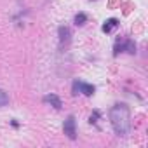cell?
I'll return each instance as SVG.
<instances>
[{
    "label": "cell",
    "mask_w": 148,
    "mask_h": 148,
    "mask_svg": "<svg viewBox=\"0 0 148 148\" xmlns=\"http://www.w3.org/2000/svg\"><path fill=\"white\" fill-rule=\"evenodd\" d=\"M94 91H96V87L92 84H87V82H82V80H73V84H71V94L73 96H79V94L92 96Z\"/></svg>",
    "instance_id": "obj_3"
},
{
    "label": "cell",
    "mask_w": 148,
    "mask_h": 148,
    "mask_svg": "<svg viewBox=\"0 0 148 148\" xmlns=\"http://www.w3.org/2000/svg\"><path fill=\"white\" fill-rule=\"evenodd\" d=\"M110 124L119 138H127L131 132V110L125 103H117L108 112Z\"/></svg>",
    "instance_id": "obj_1"
},
{
    "label": "cell",
    "mask_w": 148,
    "mask_h": 148,
    "mask_svg": "<svg viewBox=\"0 0 148 148\" xmlns=\"http://www.w3.org/2000/svg\"><path fill=\"white\" fill-rule=\"evenodd\" d=\"M120 52H129V54H134L136 52V44L134 40L131 38H117L115 40V45H113V56H119Z\"/></svg>",
    "instance_id": "obj_2"
},
{
    "label": "cell",
    "mask_w": 148,
    "mask_h": 148,
    "mask_svg": "<svg viewBox=\"0 0 148 148\" xmlns=\"http://www.w3.org/2000/svg\"><path fill=\"white\" fill-rule=\"evenodd\" d=\"M58 37H59V47L63 49V47L70 42V38H71L70 28H68V26H59V28H58Z\"/></svg>",
    "instance_id": "obj_5"
},
{
    "label": "cell",
    "mask_w": 148,
    "mask_h": 148,
    "mask_svg": "<svg viewBox=\"0 0 148 148\" xmlns=\"http://www.w3.org/2000/svg\"><path fill=\"white\" fill-rule=\"evenodd\" d=\"M9 105V94L4 91V89H0V108L2 106H7Z\"/></svg>",
    "instance_id": "obj_9"
},
{
    "label": "cell",
    "mask_w": 148,
    "mask_h": 148,
    "mask_svg": "<svg viewBox=\"0 0 148 148\" xmlns=\"http://www.w3.org/2000/svg\"><path fill=\"white\" fill-rule=\"evenodd\" d=\"M99 119H101V112H99V110H94V112L91 113V117H89V124H92V125H96Z\"/></svg>",
    "instance_id": "obj_10"
},
{
    "label": "cell",
    "mask_w": 148,
    "mask_h": 148,
    "mask_svg": "<svg viewBox=\"0 0 148 148\" xmlns=\"http://www.w3.org/2000/svg\"><path fill=\"white\" fill-rule=\"evenodd\" d=\"M44 103H47V105H51L52 108H56V110H61L63 108V101H61V98L58 96V94H45L44 96V99H42Z\"/></svg>",
    "instance_id": "obj_6"
},
{
    "label": "cell",
    "mask_w": 148,
    "mask_h": 148,
    "mask_svg": "<svg viewBox=\"0 0 148 148\" xmlns=\"http://www.w3.org/2000/svg\"><path fill=\"white\" fill-rule=\"evenodd\" d=\"M11 124H12V127H19V122H18V120H16V119H14V120H12V122H11Z\"/></svg>",
    "instance_id": "obj_11"
},
{
    "label": "cell",
    "mask_w": 148,
    "mask_h": 148,
    "mask_svg": "<svg viewBox=\"0 0 148 148\" xmlns=\"http://www.w3.org/2000/svg\"><path fill=\"white\" fill-rule=\"evenodd\" d=\"M119 25H120V21H119L117 18H110V19H106V21L103 23L101 32H103V33H112L115 28H119Z\"/></svg>",
    "instance_id": "obj_7"
},
{
    "label": "cell",
    "mask_w": 148,
    "mask_h": 148,
    "mask_svg": "<svg viewBox=\"0 0 148 148\" xmlns=\"http://www.w3.org/2000/svg\"><path fill=\"white\" fill-rule=\"evenodd\" d=\"M63 132L71 141L77 139V119H75V115H68L66 117V120L63 124Z\"/></svg>",
    "instance_id": "obj_4"
},
{
    "label": "cell",
    "mask_w": 148,
    "mask_h": 148,
    "mask_svg": "<svg viewBox=\"0 0 148 148\" xmlns=\"http://www.w3.org/2000/svg\"><path fill=\"white\" fill-rule=\"evenodd\" d=\"M73 23H75V26H84L87 23V14L86 12H77L75 18H73Z\"/></svg>",
    "instance_id": "obj_8"
}]
</instances>
